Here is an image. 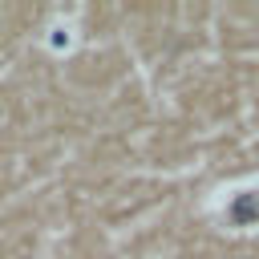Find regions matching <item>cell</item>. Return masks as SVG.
Here are the masks:
<instances>
[{
  "mask_svg": "<svg viewBox=\"0 0 259 259\" xmlns=\"http://www.w3.org/2000/svg\"><path fill=\"white\" fill-rule=\"evenodd\" d=\"M73 45H77L73 24H49V28H45V49H49V53H57V57H61V53H69Z\"/></svg>",
  "mask_w": 259,
  "mask_h": 259,
  "instance_id": "1",
  "label": "cell"
}]
</instances>
